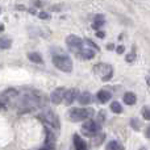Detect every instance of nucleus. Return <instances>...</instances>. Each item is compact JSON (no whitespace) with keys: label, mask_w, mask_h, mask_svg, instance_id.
Instances as JSON below:
<instances>
[{"label":"nucleus","mask_w":150,"mask_h":150,"mask_svg":"<svg viewBox=\"0 0 150 150\" xmlns=\"http://www.w3.org/2000/svg\"><path fill=\"white\" fill-rule=\"evenodd\" d=\"M93 113H95L93 108H71L67 113V117L71 121L78 122L83 120H91Z\"/></svg>","instance_id":"f257e3e1"},{"label":"nucleus","mask_w":150,"mask_h":150,"mask_svg":"<svg viewBox=\"0 0 150 150\" xmlns=\"http://www.w3.org/2000/svg\"><path fill=\"white\" fill-rule=\"evenodd\" d=\"M53 65L63 73H71L73 71V59L67 54L53 55Z\"/></svg>","instance_id":"f03ea898"},{"label":"nucleus","mask_w":150,"mask_h":150,"mask_svg":"<svg viewBox=\"0 0 150 150\" xmlns=\"http://www.w3.org/2000/svg\"><path fill=\"white\" fill-rule=\"evenodd\" d=\"M38 119L41 120L45 125H46V128L50 127V128H53V129H58V130H59V127H61L59 117H58L57 115L52 111V109H46V111H44L42 113H40L38 115Z\"/></svg>","instance_id":"7ed1b4c3"},{"label":"nucleus","mask_w":150,"mask_h":150,"mask_svg":"<svg viewBox=\"0 0 150 150\" xmlns=\"http://www.w3.org/2000/svg\"><path fill=\"white\" fill-rule=\"evenodd\" d=\"M93 73L101 78V80L104 82H108L111 80V78L113 76V69L111 65L108 63H98V65L93 67Z\"/></svg>","instance_id":"20e7f679"},{"label":"nucleus","mask_w":150,"mask_h":150,"mask_svg":"<svg viewBox=\"0 0 150 150\" xmlns=\"http://www.w3.org/2000/svg\"><path fill=\"white\" fill-rule=\"evenodd\" d=\"M66 44H67L69 50H70L71 53L79 54L80 50L83 49V44H84V42H83V40L80 38V37L71 34V36H69L67 38H66Z\"/></svg>","instance_id":"39448f33"},{"label":"nucleus","mask_w":150,"mask_h":150,"mask_svg":"<svg viewBox=\"0 0 150 150\" xmlns=\"http://www.w3.org/2000/svg\"><path fill=\"white\" fill-rule=\"evenodd\" d=\"M100 130H101V125L99 122L93 121V120H87L82 127V132L88 137L90 136H96L98 133H100Z\"/></svg>","instance_id":"423d86ee"},{"label":"nucleus","mask_w":150,"mask_h":150,"mask_svg":"<svg viewBox=\"0 0 150 150\" xmlns=\"http://www.w3.org/2000/svg\"><path fill=\"white\" fill-rule=\"evenodd\" d=\"M65 92L66 90L63 87L55 88L52 93H50V100H52L53 104H61L63 101V98H65Z\"/></svg>","instance_id":"0eeeda50"},{"label":"nucleus","mask_w":150,"mask_h":150,"mask_svg":"<svg viewBox=\"0 0 150 150\" xmlns=\"http://www.w3.org/2000/svg\"><path fill=\"white\" fill-rule=\"evenodd\" d=\"M78 96H79V91H78L76 88H70V90H66L65 98H63L66 105H71V104H73L74 101L78 99Z\"/></svg>","instance_id":"6e6552de"},{"label":"nucleus","mask_w":150,"mask_h":150,"mask_svg":"<svg viewBox=\"0 0 150 150\" xmlns=\"http://www.w3.org/2000/svg\"><path fill=\"white\" fill-rule=\"evenodd\" d=\"M73 141H74L75 150H87V144H86V141L79 134H74Z\"/></svg>","instance_id":"1a4fd4ad"},{"label":"nucleus","mask_w":150,"mask_h":150,"mask_svg":"<svg viewBox=\"0 0 150 150\" xmlns=\"http://www.w3.org/2000/svg\"><path fill=\"white\" fill-rule=\"evenodd\" d=\"M76 100L79 101V104H82V105H87V104L91 103L92 96H91L90 92H82V93H79V96H78Z\"/></svg>","instance_id":"9d476101"},{"label":"nucleus","mask_w":150,"mask_h":150,"mask_svg":"<svg viewBox=\"0 0 150 150\" xmlns=\"http://www.w3.org/2000/svg\"><path fill=\"white\" fill-rule=\"evenodd\" d=\"M111 98H112L111 92H108V91H105V90H100L98 92V100L103 104L108 103V101L111 100Z\"/></svg>","instance_id":"9b49d317"},{"label":"nucleus","mask_w":150,"mask_h":150,"mask_svg":"<svg viewBox=\"0 0 150 150\" xmlns=\"http://www.w3.org/2000/svg\"><path fill=\"white\" fill-rule=\"evenodd\" d=\"M122 100H124V103L128 104V105H133V104H136V101H137V96L133 92H127L124 95V98H122Z\"/></svg>","instance_id":"f8f14e48"},{"label":"nucleus","mask_w":150,"mask_h":150,"mask_svg":"<svg viewBox=\"0 0 150 150\" xmlns=\"http://www.w3.org/2000/svg\"><path fill=\"white\" fill-rule=\"evenodd\" d=\"M79 55L83 58V59H92L93 57H95V50L92 49H82L79 53Z\"/></svg>","instance_id":"ddd939ff"},{"label":"nucleus","mask_w":150,"mask_h":150,"mask_svg":"<svg viewBox=\"0 0 150 150\" xmlns=\"http://www.w3.org/2000/svg\"><path fill=\"white\" fill-rule=\"evenodd\" d=\"M54 144H55L54 133H52V130L46 128V146H52V148H54Z\"/></svg>","instance_id":"4468645a"},{"label":"nucleus","mask_w":150,"mask_h":150,"mask_svg":"<svg viewBox=\"0 0 150 150\" xmlns=\"http://www.w3.org/2000/svg\"><path fill=\"white\" fill-rule=\"evenodd\" d=\"M28 58L34 63H42L44 62V59H42V57L40 55V53H36V52L28 53Z\"/></svg>","instance_id":"2eb2a0df"},{"label":"nucleus","mask_w":150,"mask_h":150,"mask_svg":"<svg viewBox=\"0 0 150 150\" xmlns=\"http://www.w3.org/2000/svg\"><path fill=\"white\" fill-rule=\"evenodd\" d=\"M105 150H124L122 145L117 141H109L105 146Z\"/></svg>","instance_id":"dca6fc26"},{"label":"nucleus","mask_w":150,"mask_h":150,"mask_svg":"<svg viewBox=\"0 0 150 150\" xmlns=\"http://www.w3.org/2000/svg\"><path fill=\"white\" fill-rule=\"evenodd\" d=\"M104 24H105V18H104V16L103 15H98L95 17V23L92 24V26L95 29H99L100 26H103Z\"/></svg>","instance_id":"f3484780"},{"label":"nucleus","mask_w":150,"mask_h":150,"mask_svg":"<svg viewBox=\"0 0 150 150\" xmlns=\"http://www.w3.org/2000/svg\"><path fill=\"white\" fill-rule=\"evenodd\" d=\"M12 45V40L8 37H0V49H9Z\"/></svg>","instance_id":"a211bd4d"},{"label":"nucleus","mask_w":150,"mask_h":150,"mask_svg":"<svg viewBox=\"0 0 150 150\" xmlns=\"http://www.w3.org/2000/svg\"><path fill=\"white\" fill-rule=\"evenodd\" d=\"M93 145L95 146H99L100 144L104 142V140H105V134L104 133H98L96 136H93Z\"/></svg>","instance_id":"6ab92c4d"},{"label":"nucleus","mask_w":150,"mask_h":150,"mask_svg":"<svg viewBox=\"0 0 150 150\" xmlns=\"http://www.w3.org/2000/svg\"><path fill=\"white\" fill-rule=\"evenodd\" d=\"M111 111L113 112V113H121L122 105L119 103V101H113V103H111Z\"/></svg>","instance_id":"aec40b11"},{"label":"nucleus","mask_w":150,"mask_h":150,"mask_svg":"<svg viewBox=\"0 0 150 150\" xmlns=\"http://www.w3.org/2000/svg\"><path fill=\"white\" fill-rule=\"evenodd\" d=\"M4 98H7V99H9V98H15V96H17V91L15 90V88H9V90H7V91H4V92L1 93Z\"/></svg>","instance_id":"412c9836"},{"label":"nucleus","mask_w":150,"mask_h":150,"mask_svg":"<svg viewBox=\"0 0 150 150\" xmlns=\"http://www.w3.org/2000/svg\"><path fill=\"white\" fill-rule=\"evenodd\" d=\"M84 42H86V44H87L88 49H92V50H95V52H98V50H100V47H99L98 45H96L95 42L92 41V40H90V38H86V40H84Z\"/></svg>","instance_id":"4be33fe9"},{"label":"nucleus","mask_w":150,"mask_h":150,"mask_svg":"<svg viewBox=\"0 0 150 150\" xmlns=\"http://www.w3.org/2000/svg\"><path fill=\"white\" fill-rule=\"evenodd\" d=\"M142 116L145 120L150 121V107H144L142 108Z\"/></svg>","instance_id":"5701e85b"},{"label":"nucleus","mask_w":150,"mask_h":150,"mask_svg":"<svg viewBox=\"0 0 150 150\" xmlns=\"http://www.w3.org/2000/svg\"><path fill=\"white\" fill-rule=\"evenodd\" d=\"M130 125H132V128L134 130H140L141 124H140V121H138L137 119H132V120H130Z\"/></svg>","instance_id":"b1692460"},{"label":"nucleus","mask_w":150,"mask_h":150,"mask_svg":"<svg viewBox=\"0 0 150 150\" xmlns=\"http://www.w3.org/2000/svg\"><path fill=\"white\" fill-rule=\"evenodd\" d=\"M98 119H99V124H103V121L105 120V112L104 111H100L99 112V116H98Z\"/></svg>","instance_id":"393cba45"},{"label":"nucleus","mask_w":150,"mask_h":150,"mask_svg":"<svg viewBox=\"0 0 150 150\" xmlns=\"http://www.w3.org/2000/svg\"><path fill=\"white\" fill-rule=\"evenodd\" d=\"M125 59H127V62H129V63H132L133 61L136 59V53H130V54H128L127 57H125Z\"/></svg>","instance_id":"a878e982"},{"label":"nucleus","mask_w":150,"mask_h":150,"mask_svg":"<svg viewBox=\"0 0 150 150\" xmlns=\"http://www.w3.org/2000/svg\"><path fill=\"white\" fill-rule=\"evenodd\" d=\"M38 16H40V18H42V20H46V18L50 17V15L47 12H40Z\"/></svg>","instance_id":"bb28decb"},{"label":"nucleus","mask_w":150,"mask_h":150,"mask_svg":"<svg viewBox=\"0 0 150 150\" xmlns=\"http://www.w3.org/2000/svg\"><path fill=\"white\" fill-rule=\"evenodd\" d=\"M116 52L119 53V54H121V53H124V52H125V46H122V45H120V46H117V47H116Z\"/></svg>","instance_id":"cd10ccee"},{"label":"nucleus","mask_w":150,"mask_h":150,"mask_svg":"<svg viewBox=\"0 0 150 150\" xmlns=\"http://www.w3.org/2000/svg\"><path fill=\"white\" fill-rule=\"evenodd\" d=\"M96 36H98L99 38H104V37H105V34H104V32L99 30V32H96Z\"/></svg>","instance_id":"c85d7f7f"},{"label":"nucleus","mask_w":150,"mask_h":150,"mask_svg":"<svg viewBox=\"0 0 150 150\" xmlns=\"http://www.w3.org/2000/svg\"><path fill=\"white\" fill-rule=\"evenodd\" d=\"M145 136H146L148 138H150V125H149L148 128H146V130H145Z\"/></svg>","instance_id":"c756f323"},{"label":"nucleus","mask_w":150,"mask_h":150,"mask_svg":"<svg viewBox=\"0 0 150 150\" xmlns=\"http://www.w3.org/2000/svg\"><path fill=\"white\" fill-rule=\"evenodd\" d=\"M40 150H54V148H52V146H44V148H41Z\"/></svg>","instance_id":"7c9ffc66"},{"label":"nucleus","mask_w":150,"mask_h":150,"mask_svg":"<svg viewBox=\"0 0 150 150\" xmlns=\"http://www.w3.org/2000/svg\"><path fill=\"white\" fill-rule=\"evenodd\" d=\"M34 5H36V7H42V5H44V3H41V1H34Z\"/></svg>","instance_id":"2f4dec72"},{"label":"nucleus","mask_w":150,"mask_h":150,"mask_svg":"<svg viewBox=\"0 0 150 150\" xmlns=\"http://www.w3.org/2000/svg\"><path fill=\"white\" fill-rule=\"evenodd\" d=\"M107 49H108V50H112V49H115V45H108V46H107Z\"/></svg>","instance_id":"473e14b6"},{"label":"nucleus","mask_w":150,"mask_h":150,"mask_svg":"<svg viewBox=\"0 0 150 150\" xmlns=\"http://www.w3.org/2000/svg\"><path fill=\"white\" fill-rule=\"evenodd\" d=\"M146 82H148V84L150 86V76H148V78H146Z\"/></svg>","instance_id":"72a5a7b5"}]
</instances>
